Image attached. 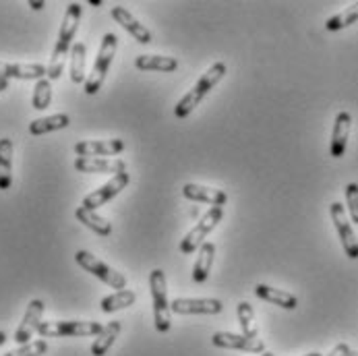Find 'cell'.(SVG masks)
Instances as JSON below:
<instances>
[{"label":"cell","instance_id":"cell-2","mask_svg":"<svg viewBox=\"0 0 358 356\" xmlns=\"http://www.w3.org/2000/svg\"><path fill=\"white\" fill-rule=\"evenodd\" d=\"M226 71H228V69H226L224 62H213V64L205 71L203 75H201V79L193 85V90H191L187 96L180 98V102L176 104V108H174V114H176L178 118H187L199 104L203 102L205 96H209V92L224 79Z\"/></svg>","mask_w":358,"mask_h":356},{"label":"cell","instance_id":"cell-23","mask_svg":"<svg viewBox=\"0 0 358 356\" xmlns=\"http://www.w3.org/2000/svg\"><path fill=\"white\" fill-rule=\"evenodd\" d=\"M213 257H215V245L205 241L197 253V261L193 265V282L197 284H203L205 280L209 278V271H211V265H213Z\"/></svg>","mask_w":358,"mask_h":356},{"label":"cell","instance_id":"cell-31","mask_svg":"<svg viewBox=\"0 0 358 356\" xmlns=\"http://www.w3.org/2000/svg\"><path fill=\"white\" fill-rule=\"evenodd\" d=\"M48 353V344L46 340H31L10 353H6L4 356H44Z\"/></svg>","mask_w":358,"mask_h":356},{"label":"cell","instance_id":"cell-34","mask_svg":"<svg viewBox=\"0 0 358 356\" xmlns=\"http://www.w3.org/2000/svg\"><path fill=\"white\" fill-rule=\"evenodd\" d=\"M29 6H31L34 10H42V8L46 6V2H38V0H36V2H31V0H29Z\"/></svg>","mask_w":358,"mask_h":356},{"label":"cell","instance_id":"cell-10","mask_svg":"<svg viewBox=\"0 0 358 356\" xmlns=\"http://www.w3.org/2000/svg\"><path fill=\"white\" fill-rule=\"evenodd\" d=\"M211 344L217 348H230V350H241V353H249V355L265 353V342L261 338H247L243 334H230V332L213 334Z\"/></svg>","mask_w":358,"mask_h":356},{"label":"cell","instance_id":"cell-35","mask_svg":"<svg viewBox=\"0 0 358 356\" xmlns=\"http://www.w3.org/2000/svg\"><path fill=\"white\" fill-rule=\"evenodd\" d=\"M4 90H8V79H0V94H2Z\"/></svg>","mask_w":358,"mask_h":356},{"label":"cell","instance_id":"cell-27","mask_svg":"<svg viewBox=\"0 0 358 356\" xmlns=\"http://www.w3.org/2000/svg\"><path fill=\"white\" fill-rule=\"evenodd\" d=\"M137 301V294L131 290V288H124V290H118L110 297H103L102 299V311L103 313H114V311H122V308H129Z\"/></svg>","mask_w":358,"mask_h":356},{"label":"cell","instance_id":"cell-8","mask_svg":"<svg viewBox=\"0 0 358 356\" xmlns=\"http://www.w3.org/2000/svg\"><path fill=\"white\" fill-rule=\"evenodd\" d=\"M329 213H331V220H334V226L338 230V236L342 241V247H344V253L348 255V259H358V241L355 230H352V224H350V218L346 213V207L338 201L329 205Z\"/></svg>","mask_w":358,"mask_h":356},{"label":"cell","instance_id":"cell-15","mask_svg":"<svg viewBox=\"0 0 358 356\" xmlns=\"http://www.w3.org/2000/svg\"><path fill=\"white\" fill-rule=\"evenodd\" d=\"M350 129H352V116L350 112L342 110L338 116H336V122H334V131H331V143H329V153L331 157H342L346 153L348 148V137H350Z\"/></svg>","mask_w":358,"mask_h":356},{"label":"cell","instance_id":"cell-14","mask_svg":"<svg viewBox=\"0 0 358 356\" xmlns=\"http://www.w3.org/2000/svg\"><path fill=\"white\" fill-rule=\"evenodd\" d=\"M48 77V66L44 64H25V62H4L0 60V79H46Z\"/></svg>","mask_w":358,"mask_h":356},{"label":"cell","instance_id":"cell-22","mask_svg":"<svg viewBox=\"0 0 358 356\" xmlns=\"http://www.w3.org/2000/svg\"><path fill=\"white\" fill-rule=\"evenodd\" d=\"M75 218L83 224V226H87L90 230H94L98 236H110L112 234V224L102 218L98 211H92V209H87V207H77L75 209Z\"/></svg>","mask_w":358,"mask_h":356},{"label":"cell","instance_id":"cell-7","mask_svg":"<svg viewBox=\"0 0 358 356\" xmlns=\"http://www.w3.org/2000/svg\"><path fill=\"white\" fill-rule=\"evenodd\" d=\"M75 261L85 271H90L92 276H96L98 280H102L103 284H108L110 288H116V292L127 288V278L120 271H116L110 265H106L103 261H100L96 255H92L90 251H77L75 253Z\"/></svg>","mask_w":358,"mask_h":356},{"label":"cell","instance_id":"cell-1","mask_svg":"<svg viewBox=\"0 0 358 356\" xmlns=\"http://www.w3.org/2000/svg\"><path fill=\"white\" fill-rule=\"evenodd\" d=\"M79 23H81V4L71 2L66 13H64L62 23H60L58 40H56L54 52H52L50 64H48V79L50 81L60 79V75L64 73V62H66V56L73 48V38L79 29Z\"/></svg>","mask_w":358,"mask_h":356},{"label":"cell","instance_id":"cell-30","mask_svg":"<svg viewBox=\"0 0 358 356\" xmlns=\"http://www.w3.org/2000/svg\"><path fill=\"white\" fill-rule=\"evenodd\" d=\"M31 104H34V108H36V110H46V108H50L52 81L48 79V77H46V79H40V81H36Z\"/></svg>","mask_w":358,"mask_h":356},{"label":"cell","instance_id":"cell-21","mask_svg":"<svg viewBox=\"0 0 358 356\" xmlns=\"http://www.w3.org/2000/svg\"><path fill=\"white\" fill-rule=\"evenodd\" d=\"M13 139H0V191H8L13 185Z\"/></svg>","mask_w":358,"mask_h":356},{"label":"cell","instance_id":"cell-33","mask_svg":"<svg viewBox=\"0 0 358 356\" xmlns=\"http://www.w3.org/2000/svg\"><path fill=\"white\" fill-rule=\"evenodd\" d=\"M350 353H352V350H350V346H348L346 342H340V344H338V346H336V348H334V350H331L327 356H348Z\"/></svg>","mask_w":358,"mask_h":356},{"label":"cell","instance_id":"cell-32","mask_svg":"<svg viewBox=\"0 0 358 356\" xmlns=\"http://www.w3.org/2000/svg\"><path fill=\"white\" fill-rule=\"evenodd\" d=\"M344 193H346V209H348V215H350V220L358 224V185L357 183H348L346 185V189H344Z\"/></svg>","mask_w":358,"mask_h":356},{"label":"cell","instance_id":"cell-5","mask_svg":"<svg viewBox=\"0 0 358 356\" xmlns=\"http://www.w3.org/2000/svg\"><path fill=\"white\" fill-rule=\"evenodd\" d=\"M103 329L98 321H42L38 334L42 338H87Z\"/></svg>","mask_w":358,"mask_h":356},{"label":"cell","instance_id":"cell-37","mask_svg":"<svg viewBox=\"0 0 358 356\" xmlns=\"http://www.w3.org/2000/svg\"><path fill=\"white\" fill-rule=\"evenodd\" d=\"M259 356H275V355H273V353H267V350H265L263 355H259Z\"/></svg>","mask_w":358,"mask_h":356},{"label":"cell","instance_id":"cell-16","mask_svg":"<svg viewBox=\"0 0 358 356\" xmlns=\"http://www.w3.org/2000/svg\"><path fill=\"white\" fill-rule=\"evenodd\" d=\"M75 153L79 157H110L124 150L122 139H103V141H79L75 143Z\"/></svg>","mask_w":358,"mask_h":356},{"label":"cell","instance_id":"cell-29","mask_svg":"<svg viewBox=\"0 0 358 356\" xmlns=\"http://www.w3.org/2000/svg\"><path fill=\"white\" fill-rule=\"evenodd\" d=\"M236 313H238V323H241L243 336H247V338H259V329H257L255 323V311H253L251 303H247V301L238 303Z\"/></svg>","mask_w":358,"mask_h":356},{"label":"cell","instance_id":"cell-4","mask_svg":"<svg viewBox=\"0 0 358 356\" xmlns=\"http://www.w3.org/2000/svg\"><path fill=\"white\" fill-rule=\"evenodd\" d=\"M150 290H152V301H154V323L159 334L170 332L172 325V308L168 301V284H166V273L162 269H154L150 273Z\"/></svg>","mask_w":358,"mask_h":356},{"label":"cell","instance_id":"cell-20","mask_svg":"<svg viewBox=\"0 0 358 356\" xmlns=\"http://www.w3.org/2000/svg\"><path fill=\"white\" fill-rule=\"evenodd\" d=\"M139 71H157V73H174L178 69V60L174 56H159V54H141L135 60Z\"/></svg>","mask_w":358,"mask_h":356},{"label":"cell","instance_id":"cell-9","mask_svg":"<svg viewBox=\"0 0 358 356\" xmlns=\"http://www.w3.org/2000/svg\"><path fill=\"white\" fill-rule=\"evenodd\" d=\"M131 183V176H129V172H122V174H116V176H112L106 185H102L100 189H96L94 193H90V195H85L83 197V207H87V209H92V211H96V209H100L102 205H106L108 201H112L118 193H122L124 189H127V185Z\"/></svg>","mask_w":358,"mask_h":356},{"label":"cell","instance_id":"cell-39","mask_svg":"<svg viewBox=\"0 0 358 356\" xmlns=\"http://www.w3.org/2000/svg\"><path fill=\"white\" fill-rule=\"evenodd\" d=\"M348 356H358V353H355V350H352V353H350V355Z\"/></svg>","mask_w":358,"mask_h":356},{"label":"cell","instance_id":"cell-13","mask_svg":"<svg viewBox=\"0 0 358 356\" xmlns=\"http://www.w3.org/2000/svg\"><path fill=\"white\" fill-rule=\"evenodd\" d=\"M170 308L176 315H217L224 305L217 299H174Z\"/></svg>","mask_w":358,"mask_h":356},{"label":"cell","instance_id":"cell-38","mask_svg":"<svg viewBox=\"0 0 358 356\" xmlns=\"http://www.w3.org/2000/svg\"><path fill=\"white\" fill-rule=\"evenodd\" d=\"M305 356H321V355H319V353H308V355H305Z\"/></svg>","mask_w":358,"mask_h":356},{"label":"cell","instance_id":"cell-24","mask_svg":"<svg viewBox=\"0 0 358 356\" xmlns=\"http://www.w3.org/2000/svg\"><path fill=\"white\" fill-rule=\"evenodd\" d=\"M69 124H71L69 114H52V116H44V118H36L29 124V135L40 137V135H46V133H52V131L66 129Z\"/></svg>","mask_w":358,"mask_h":356},{"label":"cell","instance_id":"cell-28","mask_svg":"<svg viewBox=\"0 0 358 356\" xmlns=\"http://www.w3.org/2000/svg\"><path fill=\"white\" fill-rule=\"evenodd\" d=\"M357 21H358V2H355V4H350V6H346L342 13H338V15L329 17V19H327V23H325V29H327V31H340V29L350 27V25H352V23H357Z\"/></svg>","mask_w":358,"mask_h":356},{"label":"cell","instance_id":"cell-6","mask_svg":"<svg viewBox=\"0 0 358 356\" xmlns=\"http://www.w3.org/2000/svg\"><path fill=\"white\" fill-rule=\"evenodd\" d=\"M222 207H209L203 215L199 218V222L193 226V230L180 241V253L191 255L195 253L197 249H201V245L205 243V238L213 232V228L220 224L222 220Z\"/></svg>","mask_w":358,"mask_h":356},{"label":"cell","instance_id":"cell-19","mask_svg":"<svg viewBox=\"0 0 358 356\" xmlns=\"http://www.w3.org/2000/svg\"><path fill=\"white\" fill-rule=\"evenodd\" d=\"M255 294L261 301L280 306V308H286V311H294L299 306V299L294 294H290L286 290H280V288H271L267 284H257Z\"/></svg>","mask_w":358,"mask_h":356},{"label":"cell","instance_id":"cell-25","mask_svg":"<svg viewBox=\"0 0 358 356\" xmlns=\"http://www.w3.org/2000/svg\"><path fill=\"white\" fill-rule=\"evenodd\" d=\"M120 329H122V325H120L118 321H110L108 325H103V329L98 334V338H96V340H94V344H92V355L94 356L106 355V353L112 348V344L116 342V338H118Z\"/></svg>","mask_w":358,"mask_h":356},{"label":"cell","instance_id":"cell-12","mask_svg":"<svg viewBox=\"0 0 358 356\" xmlns=\"http://www.w3.org/2000/svg\"><path fill=\"white\" fill-rule=\"evenodd\" d=\"M75 170L85 172V174H122L127 172V164L116 157H77L75 159Z\"/></svg>","mask_w":358,"mask_h":356},{"label":"cell","instance_id":"cell-26","mask_svg":"<svg viewBox=\"0 0 358 356\" xmlns=\"http://www.w3.org/2000/svg\"><path fill=\"white\" fill-rule=\"evenodd\" d=\"M85 56H87V48L83 42L73 44L71 48V81L77 85H85L87 75H85Z\"/></svg>","mask_w":358,"mask_h":356},{"label":"cell","instance_id":"cell-18","mask_svg":"<svg viewBox=\"0 0 358 356\" xmlns=\"http://www.w3.org/2000/svg\"><path fill=\"white\" fill-rule=\"evenodd\" d=\"M182 195L191 201L197 204H207L211 207H222L228 201V195L222 189H213V187H205V185H197V183H189L182 187Z\"/></svg>","mask_w":358,"mask_h":356},{"label":"cell","instance_id":"cell-11","mask_svg":"<svg viewBox=\"0 0 358 356\" xmlns=\"http://www.w3.org/2000/svg\"><path fill=\"white\" fill-rule=\"evenodd\" d=\"M44 311H46V305H44V301H40V299H34L29 305H27V311H25V315H23V321L19 323V327H17V332H15V342L17 344H27V342H31V338H34V334H38V329H40V325H42V315H44Z\"/></svg>","mask_w":358,"mask_h":356},{"label":"cell","instance_id":"cell-3","mask_svg":"<svg viewBox=\"0 0 358 356\" xmlns=\"http://www.w3.org/2000/svg\"><path fill=\"white\" fill-rule=\"evenodd\" d=\"M116 48H118V38L114 34H106L102 38V44H100V50L96 56V62H94V69L92 73L87 75V81L83 85L85 94L87 96H96L100 90H102L103 81H106V75L110 71V64L116 56Z\"/></svg>","mask_w":358,"mask_h":356},{"label":"cell","instance_id":"cell-36","mask_svg":"<svg viewBox=\"0 0 358 356\" xmlns=\"http://www.w3.org/2000/svg\"><path fill=\"white\" fill-rule=\"evenodd\" d=\"M6 340H8V338H6V334H4V332H0V346H2Z\"/></svg>","mask_w":358,"mask_h":356},{"label":"cell","instance_id":"cell-17","mask_svg":"<svg viewBox=\"0 0 358 356\" xmlns=\"http://www.w3.org/2000/svg\"><path fill=\"white\" fill-rule=\"evenodd\" d=\"M112 19H114L122 29H127L139 44H152V42H154L152 31H150L143 23H139V21L131 15V10H127L124 6H114V8H112Z\"/></svg>","mask_w":358,"mask_h":356}]
</instances>
